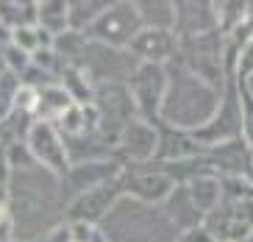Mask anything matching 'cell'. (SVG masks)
<instances>
[{"label": "cell", "instance_id": "obj_1", "mask_svg": "<svg viewBox=\"0 0 253 242\" xmlns=\"http://www.w3.org/2000/svg\"><path fill=\"white\" fill-rule=\"evenodd\" d=\"M164 70H167V92H164V100H162L159 123L186 134L201 131L203 125L217 114L223 89L209 87L206 81L189 73L178 59L167 61Z\"/></svg>", "mask_w": 253, "mask_h": 242}, {"label": "cell", "instance_id": "obj_2", "mask_svg": "<svg viewBox=\"0 0 253 242\" xmlns=\"http://www.w3.org/2000/svg\"><path fill=\"white\" fill-rule=\"evenodd\" d=\"M97 228L106 242H178L181 237L162 206L139 203L128 195L112 206V212L97 223Z\"/></svg>", "mask_w": 253, "mask_h": 242}, {"label": "cell", "instance_id": "obj_3", "mask_svg": "<svg viewBox=\"0 0 253 242\" xmlns=\"http://www.w3.org/2000/svg\"><path fill=\"white\" fill-rule=\"evenodd\" d=\"M175 59L192 75L206 81L209 87L214 89L225 87V78H228V70H225V37L220 31H211V34L192 37V39H181Z\"/></svg>", "mask_w": 253, "mask_h": 242}, {"label": "cell", "instance_id": "obj_4", "mask_svg": "<svg viewBox=\"0 0 253 242\" xmlns=\"http://www.w3.org/2000/svg\"><path fill=\"white\" fill-rule=\"evenodd\" d=\"M142 31V17L136 11V3H109L106 11L84 31L86 42L114 48V50H128L131 39Z\"/></svg>", "mask_w": 253, "mask_h": 242}, {"label": "cell", "instance_id": "obj_5", "mask_svg": "<svg viewBox=\"0 0 253 242\" xmlns=\"http://www.w3.org/2000/svg\"><path fill=\"white\" fill-rule=\"evenodd\" d=\"M192 137L201 147H214L231 140H242V100H239V81L234 75L225 78L217 114Z\"/></svg>", "mask_w": 253, "mask_h": 242}, {"label": "cell", "instance_id": "obj_6", "mask_svg": "<svg viewBox=\"0 0 253 242\" xmlns=\"http://www.w3.org/2000/svg\"><path fill=\"white\" fill-rule=\"evenodd\" d=\"M126 87H128V95H131V103H134L136 117L159 125V111H162V100H164V92H167V70H164V64H142L139 61Z\"/></svg>", "mask_w": 253, "mask_h": 242}, {"label": "cell", "instance_id": "obj_7", "mask_svg": "<svg viewBox=\"0 0 253 242\" xmlns=\"http://www.w3.org/2000/svg\"><path fill=\"white\" fill-rule=\"evenodd\" d=\"M117 181L123 195L148 206H162L170 198V192L175 190V181L162 170V164L150 167V161L148 164H123V173Z\"/></svg>", "mask_w": 253, "mask_h": 242}, {"label": "cell", "instance_id": "obj_8", "mask_svg": "<svg viewBox=\"0 0 253 242\" xmlns=\"http://www.w3.org/2000/svg\"><path fill=\"white\" fill-rule=\"evenodd\" d=\"M203 228L214 242H242L253 234V198L220 200L217 209L203 217Z\"/></svg>", "mask_w": 253, "mask_h": 242}, {"label": "cell", "instance_id": "obj_9", "mask_svg": "<svg viewBox=\"0 0 253 242\" xmlns=\"http://www.w3.org/2000/svg\"><path fill=\"white\" fill-rule=\"evenodd\" d=\"M123 173V161L120 159H103V161H81V164H70V170L61 176V206L73 203L81 198L84 192H92L103 184L114 181Z\"/></svg>", "mask_w": 253, "mask_h": 242}, {"label": "cell", "instance_id": "obj_10", "mask_svg": "<svg viewBox=\"0 0 253 242\" xmlns=\"http://www.w3.org/2000/svg\"><path fill=\"white\" fill-rule=\"evenodd\" d=\"M25 145L34 153L39 167L50 170L53 176L61 178L70 170L67 147H64V140H61V134L56 131L53 123H34L25 134Z\"/></svg>", "mask_w": 253, "mask_h": 242}, {"label": "cell", "instance_id": "obj_11", "mask_svg": "<svg viewBox=\"0 0 253 242\" xmlns=\"http://www.w3.org/2000/svg\"><path fill=\"white\" fill-rule=\"evenodd\" d=\"M156 147H159V128L153 123L134 117L123 125L114 153L123 156V164H148V161L156 159Z\"/></svg>", "mask_w": 253, "mask_h": 242}, {"label": "cell", "instance_id": "obj_12", "mask_svg": "<svg viewBox=\"0 0 253 242\" xmlns=\"http://www.w3.org/2000/svg\"><path fill=\"white\" fill-rule=\"evenodd\" d=\"M117 178L109 181V184H103V187H97V190H92V192H84L81 198H75L73 203H67L64 206V217H67L70 223L97 226L106 214L112 212V206L123 198V190H120Z\"/></svg>", "mask_w": 253, "mask_h": 242}, {"label": "cell", "instance_id": "obj_13", "mask_svg": "<svg viewBox=\"0 0 253 242\" xmlns=\"http://www.w3.org/2000/svg\"><path fill=\"white\" fill-rule=\"evenodd\" d=\"M128 53L142 64H167L178 56V37L172 31H156V28H142L131 45Z\"/></svg>", "mask_w": 253, "mask_h": 242}, {"label": "cell", "instance_id": "obj_14", "mask_svg": "<svg viewBox=\"0 0 253 242\" xmlns=\"http://www.w3.org/2000/svg\"><path fill=\"white\" fill-rule=\"evenodd\" d=\"M217 31V14L214 3H175V25L172 34L181 39L203 37Z\"/></svg>", "mask_w": 253, "mask_h": 242}, {"label": "cell", "instance_id": "obj_15", "mask_svg": "<svg viewBox=\"0 0 253 242\" xmlns=\"http://www.w3.org/2000/svg\"><path fill=\"white\" fill-rule=\"evenodd\" d=\"M206 159L220 178L223 176H251V147L242 140H231L214 147H203Z\"/></svg>", "mask_w": 253, "mask_h": 242}, {"label": "cell", "instance_id": "obj_16", "mask_svg": "<svg viewBox=\"0 0 253 242\" xmlns=\"http://www.w3.org/2000/svg\"><path fill=\"white\" fill-rule=\"evenodd\" d=\"M159 128V147H156V159L159 164H175V161H186L203 153V147L195 142L192 134L170 128V125H156Z\"/></svg>", "mask_w": 253, "mask_h": 242}, {"label": "cell", "instance_id": "obj_17", "mask_svg": "<svg viewBox=\"0 0 253 242\" xmlns=\"http://www.w3.org/2000/svg\"><path fill=\"white\" fill-rule=\"evenodd\" d=\"M162 209H164V214H167V220L175 226V231H178V234L203 226V214H201V209L192 203V198H189L186 187H175V190L170 192V198L162 203Z\"/></svg>", "mask_w": 253, "mask_h": 242}, {"label": "cell", "instance_id": "obj_18", "mask_svg": "<svg viewBox=\"0 0 253 242\" xmlns=\"http://www.w3.org/2000/svg\"><path fill=\"white\" fill-rule=\"evenodd\" d=\"M192 203L201 209V214L206 217L211 209H217V203L223 200V190H220V176H198L189 184H184Z\"/></svg>", "mask_w": 253, "mask_h": 242}, {"label": "cell", "instance_id": "obj_19", "mask_svg": "<svg viewBox=\"0 0 253 242\" xmlns=\"http://www.w3.org/2000/svg\"><path fill=\"white\" fill-rule=\"evenodd\" d=\"M37 28H42L45 34H50V37H59V34L70 31L67 3H59V0L37 3Z\"/></svg>", "mask_w": 253, "mask_h": 242}, {"label": "cell", "instance_id": "obj_20", "mask_svg": "<svg viewBox=\"0 0 253 242\" xmlns=\"http://www.w3.org/2000/svg\"><path fill=\"white\" fill-rule=\"evenodd\" d=\"M136 11L142 17V28L172 31V25H175V3H167V0L136 3Z\"/></svg>", "mask_w": 253, "mask_h": 242}, {"label": "cell", "instance_id": "obj_21", "mask_svg": "<svg viewBox=\"0 0 253 242\" xmlns=\"http://www.w3.org/2000/svg\"><path fill=\"white\" fill-rule=\"evenodd\" d=\"M8 39H11V45H14L17 50L28 53V56H34V53L45 50V48H50V45H53V37H50V34H45V31L37 28V25L14 28L11 34H8Z\"/></svg>", "mask_w": 253, "mask_h": 242}, {"label": "cell", "instance_id": "obj_22", "mask_svg": "<svg viewBox=\"0 0 253 242\" xmlns=\"http://www.w3.org/2000/svg\"><path fill=\"white\" fill-rule=\"evenodd\" d=\"M109 3H100V0H86V3H67V14H70V31H84L89 28L92 22L106 11Z\"/></svg>", "mask_w": 253, "mask_h": 242}, {"label": "cell", "instance_id": "obj_23", "mask_svg": "<svg viewBox=\"0 0 253 242\" xmlns=\"http://www.w3.org/2000/svg\"><path fill=\"white\" fill-rule=\"evenodd\" d=\"M214 14H217V31L223 37H228L248 17V3H214Z\"/></svg>", "mask_w": 253, "mask_h": 242}, {"label": "cell", "instance_id": "obj_24", "mask_svg": "<svg viewBox=\"0 0 253 242\" xmlns=\"http://www.w3.org/2000/svg\"><path fill=\"white\" fill-rule=\"evenodd\" d=\"M3 153H6V164H8V170H11V173H23V170L39 167L37 159H34V153H31L28 145H25V140H11V142H6Z\"/></svg>", "mask_w": 253, "mask_h": 242}, {"label": "cell", "instance_id": "obj_25", "mask_svg": "<svg viewBox=\"0 0 253 242\" xmlns=\"http://www.w3.org/2000/svg\"><path fill=\"white\" fill-rule=\"evenodd\" d=\"M17 89H20V78H17V75L6 73L0 78V123H6V117L11 114Z\"/></svg>", "mask_w": 253, "mask_h": 242}, {"label": "cell", "instance_id": "obj_26", "mask_svg": "<svg viewBox=\"0 0 253 242\" xmlns=\"http://www.w3.org/2000/svg\"><path fill=\"white\" fill-rule=\"evenodd\" d=\"M231 75H234L239 84L253 75V39L237 50V59H234V70H231Z\"/></svg>", "mask_w": 253, "mask_h": 242}, {"label": "cell", "instance_id": "obj_27", "mask_svg": "<svg viewBox=\"0 0 253 242\" xmlns=\"http://www.w3.org/2000/svg\"><path fill=\"white\" fill-rule=\"evenodd\" d=\"M239 100H242V142L253 150V97L239 87Z\"/></svg>", "mask_w": 253, "mask_h": 242}, {"label": "cell", "instance_id": "obj_28", "mask_svg": "<svg viewBox=\"0 0 253 242\" xmlns=\"http://www.w3.org/2000/svg\"><path fill=\"white\" fill-rule=\"evenodd\" d=\"M3 59H6V70L11 75H23L25 70L31 67V56L23 50H17L14 45H8V48H3Z\"/></svg>", "mask_w": 253, "mask_h": 242}, {"label": "cell", "instance_id": "obj_29", "mask_svg": "<svg viewBox=\"0 0 253 242\" xmlns=\"http://www.w3.org/2000/svg\"><path fill=\"white\" fill-rule=\"evenodd\" d=\"M178 242H214V237L209 234L203 226L192 228V231H184V234L178 237Z\"/></svg>", "mask_w": 253, "mask_h": 242}, {"label": "cell", "instance_id": "obj_30", "mask_svg": "<svg viewBox=\"0 0 253 242\" xmlns=\"http://www.w3.org/2000/svg\"><path fill=\"white\" fill-rule=\"evenodd\" d=\"M8 176H11V170H8L6 153H3V147H0V187H6V184H8Z\"/></svg>", "mask_w": 253, "mask_h": 242}, {"label": "cell", "instance_id": "obj_31", "mask_svg": "<svg viewBox=\"0 0 253 242\" xmlns=\"http://www.w3.org/2000/svg\"><path fill=\"white\" fill-rule=\"evenodd\" d=\"M239 87H242V89H245V92H248V95L253 97V75H251V78H248V81H242Z\"/></svg>", "mask_w": 253, "mask_h": 242}, {"label": "cell", "instance_id": "obj_32", "mask_svg": "<svg viewBox=\"0 0 253 242\" xmlns=\"http://www.w3.org/2000/svg\"><path fill=\"white\" fill-rule=\"evenodd\" d=\"M6 73H8V70H6V59H3V48H0V78H3Z\"/></svg>", "mask_w": 253, "mask_h": 242}, {"label": "cell", "instance_id": "obj_33", "mask_svg": "<svg viewBox=\"0 0 253 242\" xmlns=\"http://www.w3.org/2000/svg\"><path fill=\"white\" fill-rule=\"evenodd\" d=\"M242 242H253V234H251V237H245V240H242Z\"/></svg>", "mask_w": 253, "mask_h": 242}, {"label": "cell", "instance_id": "obj_34", "mask_svg": "<svg viewBox=\"0 0 253 242\" xmlns=\"http://www.w3.org/2000/svg\"><path fill=\"white\" fill-rule=\"evenodd\" d=\"M70 242H75V240H70Z\"/></svg>", "mask_w": 253, "mask_h": 242}]
</instances>
